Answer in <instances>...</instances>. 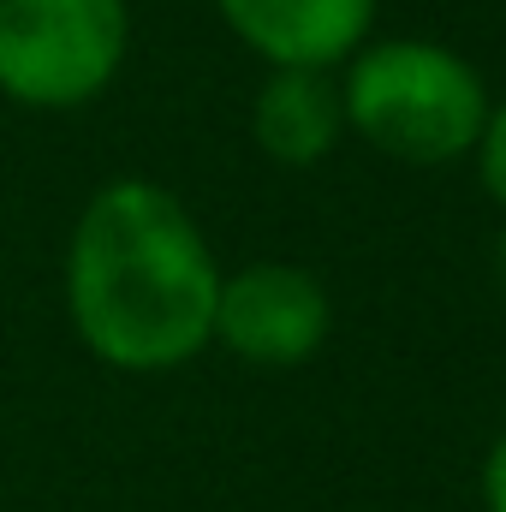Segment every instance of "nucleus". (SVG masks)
<instances>
[{"label":"nucleus","instance_id":"1","mask_svg":"<svg viewBox=\"0 0 506 512\" xmlns=\"http://www.w3.org/2000/svg\"><path fill=\"white\" fill-rule=\"evenodd\" d=\"M221 262L191 209L155 179H108L66 239V316L78 346L120 370L161 376L215 340Z\"/></svg>","mask_w":506,"mask_h":512},{"label":"nucleus","instance_id":"2","mask_svg":"<svg viewBox=\"0 0 506 512\" xmlns=\"http://www.w3.org/2000/svg\"><path fill=\"white\" fill-rule=\"evenodd\" d=\"M346 126L370 137L381 155L411 161V167H441L465 149H477L489 96L471 60H459L441 42H370L346 84Z\"/></svg>","mask_w":506,"mask_h":512},{"label":"nucleus","instance_id":"3","mask_svg":"<svg viewBox=\"0 0 506 512\" xmlns=\"http://www.w3.org/2000/svg\"><path fill=\"white\" fill-rule=\"evenodd\" d=\"M126 48V0H0V96L30 114H72L108 96Z\"/></svg>","mask_w":506,"mask_h":512},{"label":"nucleus","instance_id":"4","mask_svg":"<svg viewBox=\"0 0 506 512\" xmlns=\"http://www.w3.org/2000/svg\"><path fill=\"white\" fill-rule=\"evenodd\" d=\"M328 292L298 262H251L221 274L215 298V340L256 370H292L322 352L328 340Z\"/></svg>","mask_w":506,"mask_h":512},{"label":"nucleus","instance_id":"5","mask_svg":"<svg viewBox=\"0 0 506 512\" xmlns=\"http://www.w3.org/2000/svg\"><path fill=\"white\" fill-rule=\"evenodd\" d=\"M221 24L268 66L328 72L376 24V0H215Z\"/></svg>","mask_w":506,"mask_h":512},{"label":"nucleus","instance_id":"6","mask_svg":"<svg viewBox=\"0 0 506 512\" xmlns=\"http://www.w3.org/2000/svg\"><path fill=\"white\" fill-rule=\"evenodd\" d=\"M346 131V102L328 72L310 66H274L251 102L256 149L280 167H316Z\"/></svg>","mask_w":506,"mask_h":512},{"label":"nucleus","instance_id":"7","mask_svg":"<svg viewBox=\"0 0 506 512\" xmlns=\"http://www.w3.org/2000/svg\"><path fill=\"white\" fill-rule=\"evenodd\" d=\"M477 167H483L489 197L506 209V102H501V108H489V120H483V137H477Z\"/></svg>","mask_w":506,"mask_h":512},{"label":"nucleus","instance_id":"8","mask_svg":"<svg viewBox=\"0 0 506 512\" xmlns=\"http://www.w3.org/2000/svg\"><path fill=\"white\" fill-rule=\"evenodd\" d=\"M483 507L506 512V435L495 441V453H489V465H483Z\"/></svg>","mask_w":506,"mask_h":512},{"label":"nucleus","instance_id":"9","mask_svg":"<svg viewBox=\"0 0 506 512\" xmlns=\"http://www.w3.org/2000/svg\"><path fill=\"white\" fill-rule=\"evenodd\" d=\"M501 274H506V239H501Z\"/></svg>","mask_w":506,"mask_h":512}]
</instances>
